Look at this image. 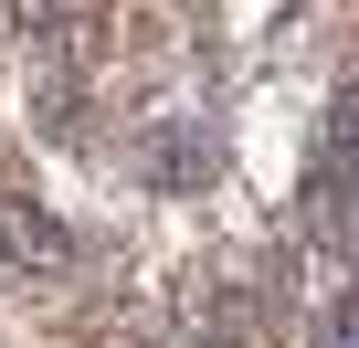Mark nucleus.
I'll use <instances>...</instances> for the list:
<instances>
[{
	"mask_svg": "<svg viewBox=\"0 0 359 348\" xmlns=\"http://www.w3.org/2000/svg\"><path fill=\"white\" fill-rule=\"evenodd\" d=\"M0 243H11L22 264H53V253H64V232H53V211H22V201L0 211Z\"/></svg>",
	"mask_w": 359,
	"mask_h": 348,
	"instance_id": "obj_1",
	"label": "nucleus"
}]
</instances>
